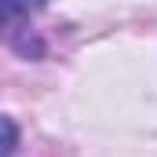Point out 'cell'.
<instances>
[{"label": "cell", "instance_id": "obj_1", "mask_svg": "<svg viewBox=\"0 0 157 157\" xmlns=\"http://www.w3.org/2000/svg\"><path fill=\"white\" fill-rule=\"evenodd\" d=\"M7 40H11V48L22 55V59H40L44 55V44H40V37H33L29 29L18 37V33H7Z\"/></svg>", "mask_w": 157, "mask_h": 157}, {"label": "cell", "instance_id": "obj_2", "mask_svg": "<svg viewBox=\"0 0 157 157\" xmlns=\"http://www.w3.org/2000/svg\"><path fill=\"white\" fill-rule=\"evenodd\" d=\"M18 150V128H15V117H4V154L15 157Z\"/></svg>", "mask_w": 157, "mask_h": 157}, {"label": "cell", "instance_id": "obj_3", "mask_svg": "<svg viewBox=\"0 0 157 157\" xmlns=\"http://www.w3.org/2000/svg\"><path fill=\"white\" fill-rule=\"evenodd\" d=\"M48 0H26V7H44Z\"/></svg>", "mask_w": 157, "mask_h": 157}]
</instances>
